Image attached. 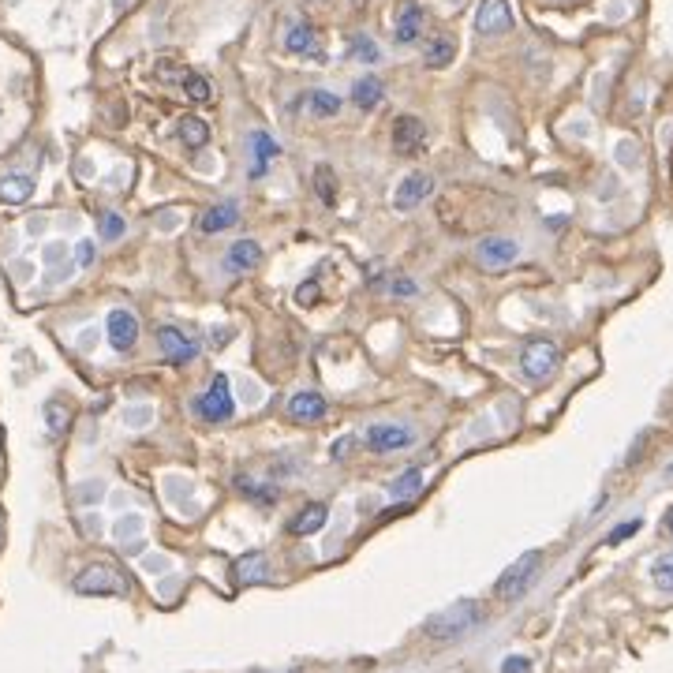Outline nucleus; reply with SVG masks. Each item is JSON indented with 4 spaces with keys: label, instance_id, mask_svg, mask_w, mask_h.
<instances>
[{
    "label": "nucleus",
    "instance_id": "f257e3e1",
    "mask_svg": "<svg viewBox=\"0 0 673 673\" xmlns=\"http://www.w3.org/2000/svg\"><path fill=\"white\" fill-rule=\"evenodd\" d=\"M479 621H483L479 602L460 599L457 606H449V610H442V614L427 617V636L430 640H457V636H464L468 629H475Z\"/></svg>",
    "mask_w": 673,
    "mask_h": 673
},
{
    "label": "nucleus",
    "instance_id": "f03ea898",
    "mask_svg": "<svg viewBox=\"0 0 673 673\" xmlns=\"http://www.w3.org/2000/svg\"><path fill=\"white\" fill-rule=\"evenodd\" d=\"M561 367V352L554 341H546V337H535L520 348V371L528 382H550Z\"/></svg>",
    "mask_w": 673,
    "mask_h": 673
},
{
    "label": "nucleus",
    "instance_id": "7ed1b4c3",
    "mask_svg": "<svg viewBox=\"0 0 673 673\" xmlns=\"http://www.w3.org/2000/svg\"><path fill=\"white\" fill-rule=\"evenodd\" d=\"M128 588V576L120 573L116 565H109V561H94V565H86L83 573L75 576L79 595H128Z\"/></svg>",
    "mask_w": 673,
    "mask_h": 673
},
{
    "label": "nucleus",
    "instance_id": "20e7f679",
    "mask_svg": "<svg viewBox=\"0 0 673 673\" xmlns=\"http://www.w3.org/2000/svg\"><path fill=\"white\" fill-rule=\"evenodd\" d=\"M539 569H543V554L539 550H528V554H520V558L505 569L502 576H498V599H505V602H513V599H520L524 591L535 584V576H539Z\"/></svg>",
    "mask_w": 673,
    "mask_h": 673
},
{
    "label": "nucleus",
    "instance_id": "39448f33",
    "mask_svg": "<svg viewBox=\"0 0 673 673\" xmlns=\"http://www.w3.org/2000/svg\"><path fill=\"white\" fill-rule=\"evenodd\" d=\"M195 412H199L206 423H229L236 416V401H232V386L229 374H214L210 389L195 401Z\"/></svg>",
    "mask_w": 673,
    "mask_h": 673
},
{
    "label": "nucleus",
    "instance_id": "423d86ee",
    "mask_svg": "<svg viewBox=\"0 0 673 673\" xmlns=\"http://www.w3.org/2000/svg\"><path fill=\"white\" fill-rule=\"evenodd\" d=\"M412 438H416V434L408 427H397V423H374V427H367V434H363V442H367L371 453H397L404 445H412Z\"/></svg>",
    "mask_w": 673,
    "mask_h": 673
},
{
    "label": "nucleus",
    "instance_id": "0eeeda50",
    "mask_svg": "<svg viewBox=\"0 0 673 673\" xmlns=\"http://www.w3.org/2000/svg\"><path fill=\"white\" fill-rule=\"evenodd\" d=\"M513 27V8L509 0H483L479 12H475V30L487 34V38H498L505 30Z\"/></svg>",
    "mask_w": 673,
    "mask_h": 673
},
{
    "label": "nucleus",
    "instance_id": "6e6552de",
    "mask_svg": "<svg viewBox=\"0 0 673 673\" xmlns=\"http://www.w3.org/2000/svg\"><path fill=\"white\" fill-rule=\"evenodd\" d=\"M158 348L172 367H187L191 359H199V344L191 341V337H184L180 330H172V326H161L158 330Z\"/></svg>",
    "mask_w": 673,
    "mask_h": 673
},
{
    "label": "nucleus",
    "instance_id": "1a4fd4ad",
    "mask_svg": "<svg viewBox=\"0 0 673 673\" xmlns=\"http://www.w3.org/2000/svg\"><path fill=\"white\" fill-rule=\"evenodd\" d=\"M393 146H397V154H404V158L419 154V150L427 146L423 120H419V116H397V124H393Z\"/></svg>",
    "mask_w": 673,
    "mask_h": 673
},
{
    "label": "nucleus",
    "instance_id": "9d476101",
    "mask_svg": "<svg viewBox=\"0 0 673 673\" xmlns=\"http://www.w3.org/2000/svg\"><path fill=\"white\" fill-rule=\"evenodd\" d=\"M105 333H109V344H113L116 352H128L139 341V318L131 315V311H124V307H116V311H109Z\"/></svg>",
    "mask_w": 673,
    "mask_h": 673
},
{
    "label": "nucleus",
    "instance_id": "9b49d317",
    "mask_svg": "<svg viewBox=\"0 0 673 673\" xmlns=\"http://www.w3.org/2000/svg\"><path fill=\"white\" fill-rule=\"evenodd\" d=\"M475 255H479V262H483L487 270H502V266H509V262L520 258V244L509 240V236H487Z\"/></svg>",
    "mask_w": 673,
    "mask_h": 673
},
{
    "label": "nucleus",
    "instance_id": "f8f14e48",
    "mask_svg": "<svg viewBox=\"0 0 673 673\" xmlns=\"http://www.w3.org/2000/svg\"><path fill=\"white\" fill-rule=\"evenodd\" d=\"M430 191H434V180H430L427 172H412V176H404L401 187H397L393 206H397V210H416L419 202L430 199Z\"/></svg>",
    "mask_w": 673,
    "mask_h": 673
},
{
    "label": "nucleus",
    "instance_id": "ddd939ff",
    "mask_svg": "<svg viewBox=\"0 0 673 673\" xmlns=\"http://www.w3.org/2000/svg\"><path fill=\"white\" fill-rule=\"evenodd\" d=\"M288 416L296 419V423H318V419L326 416V397L315 393V389H303V393H296L288 401Z\"/></svg>",
    "mask_w": 673,
    "mask_h": 673
},
{
    "label": "nucleus",
    "instance_id": "4468645a",
    "mask_svg": "<svg viewBox=\"0 0 673 673\" xmlns=\"http://www.w3.org/2000/svg\"><path fill=\"white\" fill-rule=\"evenodd\" d=\"M258 262H262V247L255 240H236V244L225 251V266L232 273H247V270H258Z\"/></svg>",
    "mask_w": 673,
    "mask_h": 673
},
{
    "label": "nucleus",
    "instance_id": "2eb2a0df",
    "mask_svg": "<svg viewBox=\"0 0 673 673\" xmlns=\"http://www.w3.org/2000/svg\"><path fill=\"white\" fill-rule=\"evenodd\" d=\"M270 558L262 554V550H251V554H244V558L236 561V580L240 584H266L270 580Z\"/></svg>",
    "mask_w": 673,
    "mask_h": 673
},
{
    "label": "nucleus",
    "instance_id": "dca6fc26",
    "mask_svg": "<svg viewBox=\"0 0 673 673\" xmlns=\"http://www.w3.org/2000/svg\"><path fill=\"white\" fill-rule=\"evenodd\" d=\"M326 520H330L326 505L311 502V505H303L300 513L288 520V531H292V535H315V531L326 528Z\"/></svg>",
    "mask_w": 673,
    "mask_h": 673
},
{
    "label": "nucleus",
    "instance_id": "f3484780",
    "mask_svg": "<svg viewBox=\"0 0 673 673\" xmlns=\"http://www.w3.org/2000/svg\"><path fill=\"white\" fill-rule=\"evenodd\" d=\"M240 221V206L236 202H221V206H210L206 214L199 217V229L202 232H225Z\"/></svg>",
    "mask_w": 673,
    "mask_h": 673
},
{
    "label": "nucleus",
    "instance_id": "a211bd4d",
    "mask_svg": "<svg viewBox=\"0 0 673 673\" xmlns=\"http://www.w3.org/2000/svg\"><path fill=\"white\" fill-rule=\"evenodd\" d=\"M419 30H423V8H419L416 0H408L401 8V15H397V42L401 45H412L419 38Z\"/></svg>",
    "mask_w": 673,
    "mask_h": 673
},
{
    "label": "nucleus",
    "instance_id": "6ab92c4d",
    "mask_svg": "<svg viewBox=\"0 0 673 673\" xmlns=\"http://www.w3.org/2000/svg\"><path fill=\"white\" fill-rule=\"evenodd\" d=\"M382 98H386V86H382V79H374V75L356 79V86H352V101H356L359 109H378Z\"/></svg>",
    "mask_w": 673,
    "mask_h": 673
},
{
    "label": "nucleus",
    "instance_id": "aec40b11",
    "mask_svg": "<svg viewBox=\"0 0 673 673\" xmlns=\"http://www.w3.org/2000/svg\"><path fill=\"white\" fill-rule=\"evenodd\" d=\"M285 49L288 53H315L318 49L315 27H307V23H292L288 34H285Z\"/></svg>",
    "mask_w": 673,
    "mask_h": 673
},
{
    "label": "nucleus",
    "instance_id": "412c9836",
    "mask_svg": "<svg viewBox=\"0 0 673 673\" xmlns=\"http://www.w3.org/2000/svg\"><path fill=\"white\" fill-rule=\"evenodd\" d=\"M34 195V180L30 176H4L0 180V199L19 206V202H27Z\"/></svg>",
    "mask_w": 673,
    "mask_h": 673
},
{
    "label": "nucleus",
    "instance_id": "4be33fe9",
    "mask_svg": "<svg viewBox=\"0 0 673 673\" xmlns=\"http://www.w3.org/2000/svg\"><path fill=\"white\" fill-rule=\"evenodd\" d=\"M453 57H457V45L449 42V38H434V42L423 49V64H427V68H449Z\"/></svg>",
    "mask_w": 673,
    "mask_h": 673
},
{
    "label": "nucleus",
    "instance_id": "5701e85b",
    "mask_svg": "<svg viewBox=\"0 0 673 673\" xmlns=\"http://www.w3.org/2000/svg\"><path fill=\"white\" fill-rule=\"evenodd\" d=\"M180 139H184V146H191V150H202V146L210 143L206 120H199V116H184V120H180Z\"/></svg>",
    "mask_w": 673,
    "mask_h": 673
},
{
    "label": "nucleus",
    "instance_id": "b1692460",
    "mask_svg": "<svg viewBox=\"0 0 673 673\" xmlns=\"http://www.w3.org/2000/svg\"><path fill=\"white\" fill-rule=\"evenodd\" d=\"M251 146H255V176H262V172H266V165H270V161L281 154V146L273 143L266 131H255V135H251Z\"/></svg>",
    "mask_w": 673,
    "mask_h": 673
},
{
    "label": "nucleus",
    "instance_id": "393cba45",
    "mask_svg": "<svg viewBox=\"0 0 673 673\" xmlns=\"http://www.w3.org/2000/svg\"><path fill=\"white\" fill-rule=\"evenodd\" d=\"M45 423H49V434L57 438V434H64V430L72 427V408L64 401H49L45 404Z\"/></svg>",
    "mask_w": 673,
    "mask_h": 673
},
{
    "label": "nucleus",
    "instance_id": "a878e982",
    "mask_svg": "<svg viewBox=\"0 0 673 673\" xmlns=\"http://www.w3.org/2000/svg\"><path fill=\"white\" fill-rule=\"evenodd\" d=\"M419 487H423V472H419V468H408L401 479H393V483H389V494H393V498H401V502H408L412 494H419Z\"/></svg>",
    "mask_w": 673,
    "mask_h": 673
},
{
    "label": "nucleus",
    "instance_id": "bb28decb",
    "mask_svg": "<svg viewBox=\"0 0 673 673\" xmlns=\"http://www.w3.org/2000/svg\"><path fill=\"white\" fill-rule=\"evenodd\" d=\"M307 105H311V113L315 116H337L341 113V98L330 94V90H311V94H307Z\"/></svg>",
    "mask_w": 673,
    "mask_h": 673
},
{
    "label": "nucleus",
    "instance_id": "cd10ccee",
    "mask_svg": "<svg viewBox=\"0 0 673 673\" xmlns=\"http://www.w3.org/2000/svg\"><path fill=\"white\" fill-rule=\"evenodd\" d=\"M315 191H318V199L326 202V206H333V202H337V176H333L330 165H318V169H315Z\"/></svg>",
    "mask_w": 673,
    "mask_h": 673
},
{
    "label": "nucleus",
    "instance_id": "c85d7f7f",
    "mask_svg": "<svg viewBox=\"0 0 673 673\" xmlns=\"http://www.w3.org/2000/svg\"><path fill=\"white\" fill-rule=\"evenodd\" d=\"M651 580H655V588L659 591H673V550L670 554H662V558L651 565Z\"/></svg>",
    "mask_w": 673,
    "mask_h": 673
},
{
    "label": "nucleus",
    "instance_id": "c756f323",
    "mask_svg": "<svg viewBox=\"0 0 673 673\" xmlns=\"http://www.w3.org/2000/svg\"><path fill=\"white\" fill-rule=\"evenodd\" d=\"M180 83H184V94H187V98H191V101H210V83H206L202 75L187 72L184 79H180Z\"/></svg>",
    "mask_w": 673,
    "mask_h": 673
},
{
    "label": "nucleus",
    "instance_id": "7c9ffc66",
    "mask_svg": "<svg viewBox=\"0 0 673 673\" xmlns=\"http://www.w3.org/2000/svg\"><path fill=\"white\" fill-rule=\"evenodd\" d=\"M352 57H356V60H367V64H378V60H382V53H378V45H374L371 38L356 34V38H352Z\"/></svg>",
    "mask_w": 673,
    "mask_h": 673
},
{
    "label": "nucleus",
    "instance_id": "2f4dec72",
    "mask_svg": "<svg viewBox=\"0 0 673 673\" xmlns=\"http://www.w3.org/2000/svg\"><path fill=\"white\" fill-rule=\"evenodd\" d=\"M98 232H101V240H120V236H124V217H120V214H101Z\"/></svg>",
    "mask_w": 673,
    "mask_h": 673
},
{
    "label": "nucleus",
    "instance_id": "473e14b6",
    "mask_svg": "<svg viewBox=\"0 0 673 673\" xmlns=\"http://www.w3.org/2000/svg\"><path fill=\"white\" fill-rule=\"evenodd\" d=\"M640 528H644L640 520H629V524H621V528L610 531V539H606V543L617 546V543H621V539H629V535H636V531H640Z\"/></svg>",
    "mask_w": 673,
    "mask_h": 673
},
{
    "label": "nucleus",
    "instance_id": "72a5a7b5",
    "mask_svg": "<svg viewBox=\"0 0 673 673\" xmlns=\"http://www.w3.org/2000/svg\"><path fill=\"white\" fill-rule=\"evenodd\" d=\"M352 449H356V438H352V434H344L341 442H333L330 457H333V460H344V457H348V453H352Z\"/></svg>",
    "mask_w": 673,
    "mask_h": 673
},
{
    "label": "nucleus",
    "instance_id": "f704fd0d",
    "mask_svg": "<svg viewBox=\"0 0 673 673\" xmlns=\"http://www.w3.org/2000/svg\"><path fill=\"white\" fill-rule=\"evenodd\" d=\"M143 528V520H139V516H128V520H120V524H116V535H120V539H128L131 531H139Z\"/></svg>",
    "mask_w": 673,
    "mask_h": 673
},
{
    "label": "nucleus",
    "instance_id": "c9c22d12",
    "mask_svg": "<svg viewBox=\"0 0 673 673\" xmlns=\"http://www.w3.org/2000/svg\"><path fill=\"white\" fill-rule=\"evenodd\" d=\"M502 673H531V662L528 659H505Z\"/></svg>",
    "mask_w": 673,
    "mask_h": 673
},
{
    "label": "nucleus",
    "instance_id": "e433bc0d",
    "mask_svg": "<svg viewBox=\"0 0 673 673\" xmlns=\"http://www.w3.org/2000/svg\"><path fill=\"white\" fill-rule=\"evenodd\" d=\"M75 262H79V266H90V262H94V244H90V240H83V244H79V251H75Z\"/></svg>",
    "mask_w": 673,
    "mask_h": 673
},
{
    "label": "nucleus",
    "instance_id": "4c0bfd02",
    "mask_svg": "<svg viewBox=\"0 0 673 673\" xmlns=\"http://www.w3.org/2000/svg\"><path fill=\"white\" fill-rule=\"evenodd\" d=\"M60 258H64V244H49V247H45V266H57Z\"/></svg>",
    "mask_w": 673,
    "mask_h": 673
},
{
    "label": "nucleus",
    "instance_id": "58836bf2",
    "mask_svg": "<svg viewBox=\"0 0 673 673\" xmlns=\"http://www.w3.org/2000/svg\"><path fill=\"white\" fill-rule=\"evenodd\" d=\"M296 300H300V303H311V300H318V285H303L300 292H296Z\"/></svg>",
    "mask_w": 673,
    "mask_h": 673
},
{
    "label": "nucleus",
    "instance_id": "ea45409f",
    "mask_svg": "<svg viewBox=\"0 0 673 673\" xmlns=\"http://www.w3.org/2000/svg\"><path fill=\"white\" fill-rule=\"evenodd\" d=\"M393 292L397 296H416V285L412 281H393Z\"/></svg>",
    "mask_w": 673,
    "mask_h": 673
},
{
    "label": "nucleus",
    "instance_id": "a19ab883",
    "mask_svg": "<svg viewBox=\"0 0 673 673\" xmlns=\"http://www.w3.org/2000/svg\"><path fill=\"white\" fill-rule=\"evenodd\" d=\"M662 528H666V531H670V535H673V505H670V509H666V520H662Z\"/></svg>",
    "mask_w": 673,
    "mask_h": 673
},
{
    "label": "nucleus",
    "instance_id": "79ce46f5",
    "mask_svg": "<svg viewBox=\"0 0 673 673\" xmlns=\"http://www.w3.org/2000/svg\"><path fill=\"white\" fill-rule=\"evenodd\" d=\"M131 4H135V0H113V8H116V12H128Z\"/></svg>",
    "mask_w": 673,
    "mask_h": 673
},
{
    "label": "nucleus",
    "instance_id": "37998d69",
    "mask_svg": "<svg viewBox=\"0 0 673 673\" xmlns=\"http://www.w3.org/2000/svg\"><path fill=\"white\" fill-rule=\"evenodd\" d=\"M0 546H4V516H0Z\"/></svg>",
    "mask_w": 673,
    "mask_h": 673
},
{
    "label": "nucleus",
    "instance_id": "c03bdc74",
    "mask_svg": "<svg viewBox=\"0 0 673 673\" xmlns=\"http://www.w3.org/2000/svg\"><path fill=\"white\" fill-rule=\"evenodd\" d=\"M670 472H673V468H670Z\"/></svg>",
    "mask_w": 673,
    "mask_h": 673
}]
</instances>
